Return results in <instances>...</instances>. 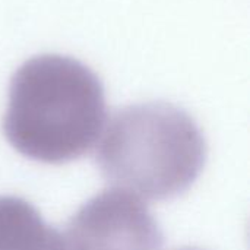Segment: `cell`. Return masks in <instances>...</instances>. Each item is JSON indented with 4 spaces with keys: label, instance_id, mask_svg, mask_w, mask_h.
Segmentation results:
<instances>
[{
    "label": "cell",
    "instance_id": "3",
    "mask_svg": "<svg viewBox=\"0 0 250 250\" xmlns=\"http://www.w3.org/2000/svg\"><path fill=\"white\" fill-rule=\"evenodd\" d=\"M63 240L66 250H160L163 233L138 196L108 189L76 211Z\"/></svg>",
    "mask_w": 250,
    "mask_h": 250
},
{
    "label": "cell",
    "instance_id": "5",
    "mask_svg": "<svg viewBox=\"0 0 250 250\" xmlns=\"http://www.w3.org/2000/svg\"><path fill=\"white\" fill-rule=\"evenodd\" d=\"M182 250H198V249H182Z\"/></svg>",
    "mask_w": 250,
    "mask_h": 250
},
{
    "label": "cell",
    "instance_id": "1",
    "mask_svg": "<svg viewBox=\"0 0 250 250\" xmlns=\"http://www.w3.org/2000/svg\"><path fill=\"white\" fill-rule=\"evenodd\" d=\"M105 114L103 83L88 66L67 56L41 54L10 79L3 133L26 158L64 164L94 148Z\"/></svg>",
    "mask_w": 250,
    "mask_h": 250
},
{
    "label": "cell",
    "instance_id": "4",
    "mask_svg": "<svg viewBox=\"0 0 250 250\" xmlns=\"http://www.w3.org/2000/svg\"><path fill=\"white\" fill-rule=\"evenodd\" d=\"M0 250H66V245L28 201L0 196Z\"/></svg>",
    "mask_w": 250,
    "mask_h": 250
},
{
    "label": "cell",
    "instance_id": "2",
    "mask_svg": "<svg viewBox=\"0 0 250 250\" xmlns=\"http://www.w3.org/2000/svg\"><path fill=\"white\" fill-rule=\"evenodd\" d=\"M97 163L117 189L166 201L186 192L199 177L207 142L195 120L176 105L135 104L113 116Z\"/></svg>",
    "mask_w": 250,
    "mask_h": 250
}]
</instances>
